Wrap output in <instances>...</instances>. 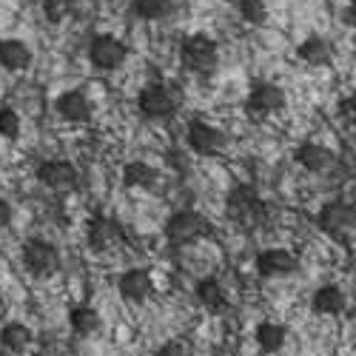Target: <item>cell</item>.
<instances>
[{"mask_svg": "<svg viewBox=\"0 0 356 356\" xmlns=\"http://www.w3.org/2000/svg\"><path fill=\"white\" fill-rule=\"evenodd\" d=\"M236 6H240L243 20H248L251 26H262L268 20V6H265V0H236Z\"/></svg>", "mask_w": 356, "mask_h": 356, "instance_id": "d4e9b609", "label": "cell"}, {"mask_svg": "<svg viewBox=\"0 0 356 356\" xmlns=\"http://www.w3.org/2000/svg\"><path fill=\"white\" fill-rule=\"evenodd\" d=\"M23 265L32 277L46 280V277H54L60 271V254H57V248L46 240H29L23 245Z\"/></svg>", "mask_w": 356, "mask_h": 356, "instance_id": "5b68a950", "label": "cell"}, {"mask_svg": "<svg viewBox=\"0 0 356 356\" xmlns=\"http://www.w3.org/2000/svg\"><path fill=\"white\" fill-rule=\"evenodd\" d=\"M257 274L262 280H282V277H291L300 268V257L288 248H265L257 254Z\"/></svg>", "mask_w": 356, "mask_h": 356, "instance_id": "52a82bcc", "label": "cell"}, {"mask_svg": "<svg viewBox=\"0 0 356 356\" xmlns=\"http://www.w3.org/2000/svg\"><path fill=\"white\" fill-rule=\"evenodd\" d=\"M38 180L51 191H69L77 186V168L69 160H49L38 165Z\"/></svg>", "mask_w": 356, "mask_h": 356, "instance_id": "7c38bea8", "label": "cell"}, {"mask_svg": "<svg viewBox=\"0 0 356 356\" xmlns=\"http://www.w3.org/2000/svg\"><path fill=\"white\" fill-rule=\"evenodd\" d=\"M345 20H348L350 26H356V0H350V3H348V12H345Z\"/></svg>", "mask_w": 356, "mask_h": 356, "instance_id": "4dcf8cb0", "label": "cell"}, {"mask_svg": "<svg viewBox=\"0 0 356 356\" xmlns=\"http://www.w3.org/2000/svg\"><path fill=\"white\" fill-rule=\"evenodd\" d=\"M339 111H342L345 120H350V123L356 126V95L348 97V100H342V103H339Z\"/></svg>", "mask_w": 356, "mask_h": 356, "instance_id": "f1b7e54d", "label": "cell"}, {"mask_svg": "<svg viewBox=\"0 0 356 356\" xmlns=\"http://www.w3.org/2000/svg\"><path fill=\"white\" fill-rule=\"evenodd\" d=\"M225 211L234 222H240L245 228H257L265 222V202L259 200V194L251 186H236L228 194Z\"/></svg>", "mask_w": 356, "mask_h": 356, "instance_id": "7a4b0ae2", "label": "cell"}, {"mask_svg": "<svg viewBox=\"0 0 356 356\" xmlns=\"http://www.w3.org/2000/svg\"><path fill=\"white\" fill-rule=\"evenodd\" d=\"M194 296L205 311H222L225 308V291H222L220 280H214V277H202L194 288Z\"/></svg>", "mask_w": 356, "mask_h": 356, "instance_id": "ffe728a7", "label": "cell"}, {"mask_svg": "<svg viewBox=\"0 0 356 356\" xmlns=\"http://www.w3.org/2000/svg\"><path fill=\"white\" fill-rule=\"evenodd\" d=\"M217 57H220L217 43L209 35H191L180 46V60L194 74H211L217 66Z\"/></svg>", "mask_w": 356, "mask_h": 356, "instance_id": "3957f363", "label": "cell"}, {"mask_svg": "<svg viewBox=\"0 0 356 356\" xmlns=\"http://www.w3.org/2000/svg\"><path fill=\"white\" fill-rule=\"evenodd\" d=\"M43 12L51 23H63L74 12V0H43Z\"/></svg>", "mask_w": 356, "mask_h": 356, "instance_id": "484cf974", "label": "cell"}, {"mask_svg": "<svg viewBox=\"0 0 356 356\" xmlns=\"http://www.w3.org/2000/svg\"><path fill=\"white\" fill-rule=\"evenodd\" d=\"M69 325H72V331L77 337H92V334L100 331V314L95 308H88V305H77L69 314Z\"/></svg>", "mask_w": 356, "mask_h": 356, "instance_id": "7402d4cb", "label": "cell"}, {"mask_svg": "<svg viewBox=\"0 0 356 356\" xmlns=\"http://www.w3.org/2000/svg\"><path fill=\"white\" fill-rule=\"evenodd\" d=\"M131 12L143 20H157V17H165L171 12V0H134Z\"/></svg>", "mask_w": 356, "mask_h": 356, "instance_id": "cb8c5ba5", "label": "cell"}, {"mask_svg": "<svg viewBox=\"0 0 356 356\" xmlns=\"http://www.w3.org/2000/svg\"><path fill=\"white\" fill-rule=\"evenodd\" d=\"M154 180H157V171L148 165V163H143V160L129 163L123 168V186L126 188H152Z\"/></svg>", "mask_w": 356, "mask_h": 356, "instance_id": "603a6c76", "label": "cell"}, {"mask_svg": "<svg viewBox=\"0 0 356 356\" xmlns=\"http://www.w3.org/2000/svg\"><path fill=\"white\" fill-rule=\"evenodd\" d=\"M54 106H57V114L69 123H86L92 117V106H88L83 92H63Z\"/></svg>", "mask_w": 356, "mask_h": 356, "instance_id": "e0dca14e", "label": "cell"}, {"mask_svg": "<svg viewBox=\"0 0 356 356\" xmlns=\"http://www.w3.org/2000/svg\"><path fill=\"white\" fill-rule=\"evenodd\" d=\"M126 57H129L126 43H120L114 35H100L92 40V46H88V60H92L100 72L120 69L126 63Z\"/></svg>", "mask_w": 356, "mask_h": 356, "instance_id": "ba28073f", "label": "cell"}, {"mask_svg": "<svg viewBox=\"0 0 356 356\" xmlns=\"http://www.w3.org/2000/svg\"><path fill=\"white\" fill-rule=\"evenodd\" d=\"M188 145L194 148L197 154L211 157V154H220L225 148V134L217 126H211V123L191 120L188 123Z\"/></svg>", "mask_w": 356, "mask_h": 356, "instance_id": "8fae6325", "label": "cell"}, {"mask_svg": "<svg viewBox=\"0 0 356 356\" xmlns=\"http://www.w3.org/2000/svg\"><path fill=\"white\" fill-rule=\"evenodd\" d=\"M293 157L311 174H325V171H331L337 165V154L331 152L328 145H319V143H302L293 152Z\"/></svg>", "mask_w": 356, "mask_h": 356, "instance_id": "5bb4252c", "label": "cell"}, {"mask_svg": "<svg viewBox=\"0 0 356 356\" xmlns=\"http://www.w3.org/2000/svg\"><path fill=\"white\" fill-rule=\"evenodd\" d=\"M254 339H257V348H259L262 353H280V350L285 348L288 328H285L282 322H271V319H268V322H259Z\"/></svg>", "mask_w": 356, "mask_h": 356, "instance_id": "ac0fdd59", "label": "cell"}, {"mask_svg": "<svg viewBox=\"0 0 356 356\" xmlns=\"http://www.w3.org/2000/svg\"><path fill=\"white\" fill-rule=\"evenodd\" d=\"M157 356H194V348L188 339H168L157 348Z\"/></svg>", "mask_w": 356, "mask_h": 356, "instance_id": "83f0119b", "label": "cell"}, {"mask_svg": "<svg viewBox=\"0 0 356 356\" xmlns=\"http://www.w3.org/2000/svg\"><path fill=\"white\" fill-rule=\"evenodd\" d=\"M0 134H3L6 140H15L20 134V114L9 106L0 108Z\"/></svg>", "mask_w": 356, "mask_h": 356, "instance_id": "4316f807", "label": "cell"}, {"mask_svg": "<svg viewBox=\"0 0 356 356\" xmlns=\"http://www.w3.org/2000/svg\"><path fill=\"white\" fill-rule=\"evenodd\" d=\"M311 311L319 316H337L345 311V293L337 285H319L311 293Z\"/></svg>", "mask_w": 356, "mask_h": 356, "instance_id": "9a60e30c", "label": "cell"}, {"mask_svg": "<svg viewBox=\"0 0 356 356\" xmlns=\"http://www.w3.org/2000/svg\"><path fill=\"white\" fill-rule=\"evenodd\" d=\"M32 63V49H29L23 40H0V66L9 72H20Z\"/></svg>", "mask_w": 356, "mask_h": 356, "instance_id": "d6986e66", "label": "cell"}, {"mask_svg": "<svg viewBox=\"0 0 356 356\" xmlns=\"http://www.w3.org/2000/svg\"><path fill=\"white\" fill-rule=\"evenodd\" d=\"M32 339H35L32 328L23 322H9V325H3V331H0V345H3L9 353H23L29 345H32Z\"/></svg>", "mask_w": 356, "mask_h": 356, "instance_id": "44dd1931", "label": "cell"}, {"mask_svg": "<svg viewBox=\"0 0 356 356\" xmlns=\"http://www.w3.org/2000/svg\"><path fill=\"white\" fill-rule=\"evenodd\" d=\"M137 106H140V114L145 117V120H154V123L171 120L174 111H177L174 95L168 92L165 86H160V83L145 86L143 92H140V97H137Z\"/></svg>", "mask_w": 356, "mask_h": 356, "instance_id": "8992f818", "label": "cell"}, {"mask_svg": "<svg viewBox=\"0 0 356 356\" xmlns=\"http://www.w3.org/2000/svg\"><path fill=\"white\" fill-rule=\"evenodd\" d=\"M245 108L257 117H268L274 111H282L285 108V92L277 86V83H254L251 92H248V100H245Z\"/></svg>", "mask_w": 356, "mask_h": 356, "instance_id": "30bf717a", "label": "cell"}, {"mask_svg": "<svg viewBox=\"0 0 356 356\" xmlns=\"http://www.w3.org/2000/svg\"><path fill=\"white\" fill-rule=\"evenodd\" d=\"M117 291H120V296L129 302H145L148 296L154 293V280L145 268H131V271L120 274V280H117Z\"/></svg>", "mask_w": 356, "mask_h": 356, "instance_id": "4fadbf2b", "label": "cell"}, {"mask_svg": "<svg viewBox=\"0 0 356 356\" xmlns=\"http://www.w3.org/2000/svg\"><path fill=\"white\" fill-rule=\"evenodd\" d=\"M12 222V205L0 197V228H6Z\"/></svg>", "mask_w": 356, "mask_h": 356, "instance_id": "f546056e", "label": "cell"}, {"mask_svg": "<svg viewBox=\"0 0 356 356\" xmlns=\"http://www.w3.org/2000/svg\"><path fill=\"white\" fill-rule=\"evenodd\" d=\"M316 225L319 231H325L334 240H350L356 234V209L350 202H342V200H331L325 202L319 214H316Z\"/></svg>", "mask_w": 356, "mask_h": 356, "instance_id": "6da1fadb", "label": "cell"}, {"mask_svg": "<svg viewBox=\"0 0 356 356\" xmlns=\"http://www.w3.org/2000/svg\"><path fill=\"white\" fill-rule=\"evenodd\" d=\"M211 234V222L205 220L200 211H177L168 222H165V236L171 245H188L197 243L202 236Z\"/></svg>", "mask_w": 356, "mask_h": 356, "instance_id": "277c9868", "label": "cell"}, {"mask_svg": "<svg viewBox=\"0 0 356 356\" xmlns=\"http://www.w3.org/2000/svg\"><path fill=\"white\" fill-rule=\"evenodd\" d=\"M296 57H300L302 63L314 66V69H322V66H328L334 60V51H331V43L319 38V35H311L300 43V49H296Z\"/></svg>", "mask_w": 356, "mask_h": 356, "instance_id": "2e32d148", "label": "cell"}, {"mask_svg": "<svg viewBox=\"0 0 356 356\" xmlns=\"http://www.w3.org/2000/svg\"><path fill=\"white\" fill-rule=\"evenodd\" d=\"M126 243V234H123V225L111 220V217H95L88 222V248L95 254H106L117 245Z\"/></svg>", "mask_w": 356, "mask_h": 356, "instance_id": "9c48e42d", "label": "cell"}]
</instances>
